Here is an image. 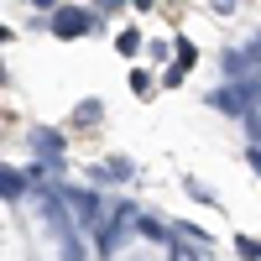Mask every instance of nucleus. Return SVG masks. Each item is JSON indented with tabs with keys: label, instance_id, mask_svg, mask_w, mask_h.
Instances as JSON below:
<instances>
[{
	"label": "nucleus",
	"instance_id": "nucleus-8",
	"mask_svg": "<svg viewBox=\"0 0 261 261\" xmlns=\"http://www.w3.org/2000/svg\"><path fill=\"white\" fill-rule=\"evenodd\" d=\"M94 115H99V105H94V99H84V105H79V125H89Z\"/></svg>",
	"mask_w": 261,
	"mask_h": 261
},
{
	"label": "nucleus",
	"instance_id": "nucleus-6",
	"mask_svg": "<svg viewBox=\"0 0 261 261\" xmlns=\"http://www.w3.org/2000/svg\"><path fill=\"white\" fill-rule=\"evenodd\" d=\"M94 178H130V162H125V157H115V162H99V167H94Z\"/></svg>",
	"mask_w": 261,
	"mask_h": 261
},
{
	"label": "nucleus",
	"instance_id": "nucleus-11",
	"mask_svg": "<svg viewBox=\"0 0 261 261\" xmlns=\"http://www.w3.org/2000/svg\"><path fill=\"white\" fill-rule=\"evenodd\" d=\"M32 6H37V11H58L63 0H32Z\"/></svg>",
	"mask_w": 261,
	"mask_h": 261
},
{
	"label": "nucleus",
	"instance_id": "nucleus-5",
	"mask_svg": "<svg viewBox=\"0 0 261 261\" xmlns=\"http://www.w3.org/2000/svg\"><path fill=\"white\" fill-rule=\"evenodd\" d=\"M37 151H42V157H58V146H63V136H58V130H37Z\"/></svg>",
	"mask_w": 261,
	"mask_h": 261
},
{
	"label": "nucleus",
	"instance_id": "nucleus-13",
	"mask_svg": "<svg viewBox=\"0 0 261 261\" xmlns=\"http://www.w3.org/2000/svg\"><path fill=\"white\" fill-rule=\"evenodd\" d=\"M130 6H136V11H151V0H130Z\"/></svg>",
	"mask_w": 261,
	"mask_h": 261
},
{
	"label": "nucleus",
	"instance_id": "nucleus-7",
	"mask_svg": "<svg viewBox=\"0 0 261 261\" xmlns=\"http://www.w3.org/2000/svg\"><path fill=\"white\" fill-rule=\"evenodd\" d=\"M235 251H241V256H246V261H261V246H256V241H251V235H241V241H235Z\"/></svg>",
	"mask_w": 261,
	"mask_h": 261
},
{
	"label": "nucleus",
	"instance_id": "nucleus-4",
	"mask_svg": "<svg viewBox=\"0 0 261 261\" xmlns=\"http://www.w3.org/2000/svg\"><path fill=\"white\" fill-rule=\"evenodd\" d=\"M115 53H120V58H136V53H141V32H136V27H125V32L115 37Z\"/></svg>",
	"mask_w": 261,
	"mask_h": 261
},
{
	"label": "nucleus",
	"instance_id": "nucleus-9",
	"mask_svg": "<svg viewBox=\"0 0 261 261\" xmlns=\"http://www.w3.org/2000/svg\"><path fill=\"white\" fill-rule=\"evenodd\" d=\"M246 162H251V172H256V178H261V151H256V146L246 151Z\"/></svg>",
	"mask_w": 261,
	"mask_h": 261
},
{
	"label": "nucleus",
	"instance_id": "nucleus-10",
	"mask_svg": "<svg viewBox=\"0 0 261 261\" xmlns=\"http://www.w3.org/2000/svg\"><path fill=\"white\" fill-rule=\"evenodd\" d=\"M120 6H125V0H99V11H105V16H110V11H120Z\"/></svg>",
	"mask_w": 261,
	"mask_h": 261
},
{
	"label": "nucleus",
	"instance_id": "nucleus-3",
	"mask_svg": "<svg viewBox=\"0 0 261 261\" xmlns=\"http://www.w3.org/2000/svg\"><path fill=\"white\" fill-rule=\"evenodd\" d=\"M172 58H178V63H172V68H183V73H188L193 63H199V47H193L188 37H178V42H172Z\"/></svg>",
	"mask_w": 261,
	"mask_h": 261
},
{
	"label": "nucleus",
	"instance_id": "nucleus-1",
	"mask_svg": "<svg viewBox=\"0 0 261 261\" xmlns=\"http://www.w3.org/2000/svg\"><path fill=\"white\" fill-rule=\"evenodd\" d=\"M47 32H53L58 42H79V37H89V32H94V16H89V11H79V6H58L53 21H47Z\"/></svg>",
	"mask_w": 261,
	"mask_h": 261
},
{
	"label": "nucleus",
	"instance_id": "nucleus-12",
	"mask_svg": "<svg viewBox=\"0 0 261 261\" xmlns=\"http://www.w3.org/2000/svg\"><path fill=\"white\" fill-rule=\"evenodd\" d=\"M214 11H235V0H214Z\"/></svg>",
	"mask_w": 261,
	"mask_h": 261
},
{
	"label": "nucleus",
	"instance_id": "nucleus-2",
	"mask_svg": "<svg viewBox=\"0 0 261 261\" xmlns=\"http://www.w3.org/2000/svg\"><path fill=\"white\" fill-rule=\"evenodd\" d=\"M125 84H130V94H136V99H151V94H157V79H151L146 68H130Z\"/></svg>",
	"mask_w": 261,
	"mask_h": 261
}]
</instances>
